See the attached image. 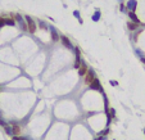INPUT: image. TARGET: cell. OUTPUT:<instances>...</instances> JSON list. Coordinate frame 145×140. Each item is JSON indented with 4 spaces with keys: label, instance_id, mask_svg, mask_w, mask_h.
<instances>
[{
    "label": "cell",
    "instance_id": "10",
    "mask_svg": "<svg viewBox=\"0 0 145 140\" xmlns=\"http://www.w3.org/2000/svg\"><path fill=\"white\" fill-rule=\"evenodd\" d=\"M127 28H128L130 31H135V30H138V28H139V23H135V22L130 21V22L127 23Z\"/></svg>",
    "mask_w": 145,
    "mask_h": 140
},
{
    "label": "cell",
    "instance_id": "2",
    "mask_svg": "<svg viewBox=\"0 0 145 140\" xmlns=\"http://www.w3.org/2000/svg\"><path fill=\"white\" fill-rule=\"evenodd\" d=\"M95 78H96L95 72H94L93 70H89V71H87V73L85 75V84L90 86V85H91V82H93Z\"/></svg>",
    "mask_w": 145,
    "mask_h": 140
},
{
    "label": "cell",
    "instance_id": "19",
    "mask_svg": "<svg viewBox=\"0 0 145 140\" xmlns=\"http://www.w3.org/2000/svg\"><path fill=\"white\" fill-rule=\"evenodd\" d=\"M110 85H112V86H117V85H118V82H117V81H114V80H110Z\"/></svg>",
    "mask_w": 145,
    "mask_h": 140
},
{
    "label": "cell",
    "instance_id": "9",
    "mask_svg": "<svg viewBox=\"0 0 145 140\" xmlns=\"http://www.w3.org/2000/svg\"><path fill=\"white\" fill-rule=\"evenodd\" d=\"M50 34H51V39H53V41H58V40H59L60 35H58V32L55 31V28H54V27H50Z\"/></svg>",
    "mask_w": 145,
    "mask_h": 140
},
{
    "label": "cell",
    "instance_id": "7",
    "mask_svg": "<svg viewBox=\"0 0 145 140\" xmlns=\"http://www.w3.org/2000/svg\"><path fill=\"white\" fill-rule=\"evenodd\" d=\"M4 23H5V26H14L16 19L13 17H4Z\"/></svg>",
    "mask_w": 145,
    "mask_h": 140
},
{
    "label": "cell",
    "instance_id": "16",
    "mask_svg": "<svg viewBox=\"0 0 145 140\" xmlns=\"http://www.w3.org/2000/svg\"><path fill=\"white\" fill-rule=\"evenodd\" d=\"M126 9H127V8H126L125 4H121V5H119V10H121V12H125Z\"/></svg>",
    "mask_w": 145,
    "mask_h": 140
},
{
    "label": "cell",
    "instance_id": "22",
    "mask_svg": "<svg viewBox=\"0 0 145 140\" xmlns=\"http://www.w3.org/2000/svg\"><path fill=\"white\" fill-rule=\"evenodd\" d=\"M144 134H145V130H144Z\"/></svg>",
    "mask_w": 145,
    "mask_h": 140
},
{
    "label": "cell",
    "instance_id": "21",
    "mask_svg": "<svg viewBox=\"0 0 145 140\" xmlns=\"http://www.w3.org/2000/svg\"><path fill=\"white\" fill-rule=\"evenodd\" d=\"M141 62H143V63H145V58H144V57L141 58Z\"/></svg>",
    "mask_w": 145,
    "mask_h": 140
},
{
    "label": "cell",
    "instance_id": "1",
    "mask_svg": "<svg viewBox=\"0 0 145 140\" xmlns=\"http://www.w3.org/2000/svg\"><path fill=\"white\" fill-rule=\"evenodd\" d=\"M26 18V22H27V28H28V32H31V34H34L35 31H36V28H37V26H36V23H35V21L30 17V16H26L25 17Z\"/></svg>",
    "mask_w": 145,
    "mask_h": 140
},
{
    "label": "cell",
    "instance_id": "20",
    "mask_svg": "<svg viewBox=\"0 0 145 140\" xmlns=\"http://www.w3.org/2000/svg\"><path fill=\"white\" fill-rule=\"evenodd\" d=\"M0 126H3V127H5V126H8V125H6V123H5V122L3 121V120H0Z\"/></svg>",
    "mask_w": 145,
    "mask_h": 140
},
{
    "label": "cell",
    "instance_id": "14",
    "mask_svg": "<svg viewBox=\"0 0 145 140\" xmlns=\"http://www.w3.org/2000/svg\"><path fill=\"white\" fill-rule=\"evenodd\" d=\"M73 16L78 19V22H80V23H83V21H82V19H81V17H80V12H78V10H73Z\"/></svg>",
    "mask_w": 145,
    "mask_h": 140
},
{
    "label": "cell",
    "instance_id": "4",
    "mask_svg": "<svg viewBox=\"0 0 145 140\" xmlns=\"http://www.w3.org/2000/svg\"><path fill=\"white\" fill-rule=\"evenodd\" d=\"M90 87H91V89H94V90H98V91H102V93H103V87H102V84H100V81H99L98 78H95V80H94V81L91 82Z\"/></svg>",
    "mask_w": 145,
    "mask_h": 140
},
{
    "label": "cell",
    "instance_id": "3",
    "mask_svg": "<svg viewBox=\"0 0 145 140\" xmlns=\"http://www.w3.org/2000/svg\"><path fill=\"white\" fill-rule=\"evenodd\" d=\"M59 40L62 41V44H63V46H66L67 49H73V45L72 42H71V40L67 37V36L64 35H60V37H59Z\"/></svg>",
    "mask_w": 145,
    "mask_h": 140
},
{
    "label": "cell",
    "instance_id": "18",
    "mask_svg": "<svg viewBox=\"0 0 145 140\" xmlns=\"http://www.w3.org/2000/svg\"><path fill=\"white\" fill-rule=\"evenodd\" d=\"M4 26H5V23H4V18H3V17H0V28H1V27H4Z\"/></svg>",
    "mask_w": 145,
    "mask_h": 140
},
{
    "label": "cell",
    "instance_id": "15",
    "mask_svg": "<svg viewBox=\"0 0 145 140\" xmlns=\"http://www.w3.org/2000/svg\"><path fill=\"white\" fill-rule=\"evenodd\" d=\"M5 131H6V132H8L10 136L13 135V130H12V127H9V126H5Z\"/></svg>",
    "mask_w": 145,
    "mask_h": 140
},
{
    "label": "cell",
    "instance_id": "6",
    "mask_svg": "<svg viewBox=\"0 0 145 140\" xmlns=\"http://www.w3.org/2000/svg\"><path fill=\"white\" fill-rule=\"evenodd\" d=\"M136 6H138V1L136 0H130L126 5V8L130 10V12H135L136 10Z\"/></svg>",
    "mask_w": 145,
    "mask_h": 140
},
{
    "label": "cell",
    "instance_id": "13",
    "mask_svg": "<svg viewBox=\"0 0 145 140\" xmlns=\"http://www.w3.org/2000/svg\"><path fill=\"white\" fill-rule=\"evenodd\" d=\"M107 114H108V120H110V118H113V117H114L116 110H114L113 108H110V109H108V110H107Z\"/></svg>",
    "mask_w": 145,
    "mask_h": 140
},
{
    "label": "cell",
    "instance_id": "8",
    "mask_svg": "<svg viewBox=\"0 0 145 140\" xmlns=\"http://www.w3.org/2000/svg\"><path fill=\"white\" fill-rule=\"evenodd\" d=\"M128 17H130V19H131L132 22H135V23H139V25H140V19L138 18V16H136V13H135V12H128Z\"/></svg>",
    "mask_w": 145,
    "mask_h": 140
},
{
    "label": "cell",
    "instance_id": "17",
    "mask_svg": "<svg viewBox=\"0 0 145 140\" xmlns=\"http://www.w3.org/2000/svg\"><path fill=\"white\" fill-rule=\"evenodd\" d=\"M39 25H40V27H41V28H48V26H46V25H45V22H42V21H41Z\"/></svg>",
    "mask_w": 145,
    "mask_h": 140
},
{
    "label": "cell",
    "instance_id": "5",
    "mask_svg": "<svg viewBox=\"0 0 145 140\" xmlns=\"http://www.w3.org/2000/svg\"><path fill=\"white\" fill-rule=\"evenodd\" d=\"M87 71H89V68H87V64L82 61V62H81V66L78 67V75H80V76H85V75L87 73Z\"/></svg>",
    "mask_w": 145,
    "mask_h": 140
},
{
    "label": "cell",
    "instance_id": "11",
    "mask_svg": "<svg viewBox=\"0 0 145 140\" xmlns=\"http://www.w3.org/2000/svg\"><path fill=\"white\" fill-rule=\"evenodd\" d=\"M12 127H13V129H12V130H13V135H19V132H21V127H19L18 125H16V123L12 125Z\"/></svg>",
    "mask_w": 145,
    "mask_h": 140
},
{
    "label": "cell",
    "instance_id": "12",
    "mask_svg": "<svg viewBox=\"0 0 145 140\" xmlns=\"http://www.w3.org/2000/svg\"><path fill=\"white\" fill-rule=\"evenodd\" d=\"M91 19L94 21V22H98L99 19H100V10H96L94 14H93V17H91Z\"/></svg>",
    "mask_w": 145,
    "mask_h": 140
}]
</instances>
